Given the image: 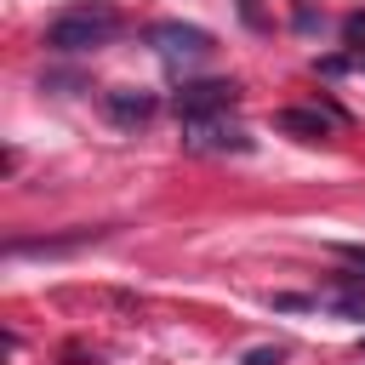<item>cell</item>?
<instances>
[{
    "instance_id": "6da1fadb",
    "label": "cell",
    "mask_w": 365,
    "mask_h": 365,
    "mask_svg": "<svg viewBox=\"0 0 365 365\" xmlns=\"http://www.w3.org/2000/svg\"><path fill=\"white\" fill-rule=\"evenodd\" d=\"M114 34H120V11L103 6V0H91V6H68V11H57V17L46 23V51L80 57V51L108 46Z\"/></svg>"
},
{
    "instance_id": "7a4b0ae2",
    "label": "cell",
    "mask_w": 365,
    "mask_h": 365,
    "mask_svg": "<svg viewBox=\"0 0 365 365\" xmlns=\"http://www.w3.org/2000/svg\"><path fill=\"white\" fill-rule=\"evenodd\" d=\"M148 46L160 51V63H165V68H194V63H205V57H211V34H205V29H194V23H177V17L154 23V29H148Z\"/></svg>"
},
{
    "instance_id": "3957f363",
    "label": "cell",
    "mask_w": 365,
    "mask_h": 365,
    "mask_svg": "<svg viewBox=\"0 0 365 365\" xmlns=\"http://www.w3.org/2000/svg\"><path fill=\"white\" fill-rule=\"evenodd\" d=\"M234 103H240V86H234V80H182L177 97H171V108L182 114V125H194V120H222Z\"/></svg>"
},
{
    "instance_id": "277c9868",
    "label": "cell",
    "mask_w": 365,
    "mask_h": 365,
    "mask_svg": "<svg viewBox=\"0 0 365 365\" xmlns=\"http://www.w3.org/2000/svg\"><path fill=\"white\" fill-rule=\"evenodd\" d=\"M182 148H194V154H251L257 143H251L245 125H234V120L222 114V120H194V125H182Z\"/></svg>"
},
{
    "instance_id": "5b68a950",
    "label": "cell",
    "mask_w": 365,
    "mask_h": 365,
    "mask_svg": "<svg viewBox=\"0 0 365 365\" xmlns=\"http://www.w3.org/2000/svg\"><path fill=\"white\" fill-rule=\"evenodd\" d=\"M103 114H108L120 131H143V125L160 114V103H154V91H103Z\"/></svg>"
},
{
    "instance_id": "8992f818",
    "label": "cell",
    "mask_w": 365,
    "mask_h": 365,
    "mask_svg": "<svg viewBox=\"0 0 365 365\" xmlns=\"http://www.w3.org/2000/svg\"><path fill=\"white\" fill-rule=\"evenodd\" d=\"M279 131H297L302 143H325L331 137V114H319V108H279Z\"/></svg>"
},
{
    "instance_id": "52a82bcc",
    "label": "cell",
    "mask_w": 365,
    "mask_h": 365,
    "mask_svg": "<svg viewBox=\"0 0 365 365\" xmlns=\"http://www.w3.org/2000/svg\"><path fill=\"white\" fill-rule=\"evenodd\" d=\"M336 308H342L348 319H365V285H348V291L336 297Z\"/></svg>"
},
{
    "instance_id": "ba28073f",
    "label": "cell",
    "mask_w": 365,
    "mask_h": 365,
    "mask_svg": "<svg viewBox=\"0 0 365 365\" xmlns=\"http://www.w3.org/2000/svg\"><path fill=\"white\" fill-rule=\"evenodd\" d=\"M285 359V348H251L245 354V365H279Z\"/></svg>"
},
{
    "instance_id": "9c48e42d",
    "label": "cell",
    "mask_w": 365,
    "mask_h": 365,
    "mask_svg": "<svg viewBox=\"0 0 365 365\" xmlns=\"http://www.w3.org/2000/svg\"><path fill=\"white\" fill-rule=\"evenodd\" d=\"M342 34H348V46H365V11H354V17L342 23Z\"/></svg>"
},
{
    "instance_id": "30bf717a",
    "label": "cell",
    "mask_w": 365,
    "mask_h": 365,
    "mask_svg": "<svg viewBox=\"0 0 365 365\" xmlns=\"http://www.w3.org/2000/svg\"><path fill=\"white\" fill-rule=\"evenodd\" d=\"M336 251H342V257H348L354 268H365V245H336Z\"/></svg>"
}]
</instances>
